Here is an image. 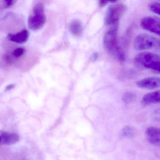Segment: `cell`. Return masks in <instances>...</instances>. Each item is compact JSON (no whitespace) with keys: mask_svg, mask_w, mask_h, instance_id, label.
Masks as SVG:
<instances>
[{"mask_svg":"<svg viewBox=\"0 0 160 160\" xmlns=\"http://www.w3.org/2000/svg\"><path fill=\"white\" fill-rule=\"evenodd\" d=\"M17 0H4V6L6 8H10L14 5Z\"/></svg>","mask_w":160,"mask_h":160,"instance_id":"18","label":"cell"},{"mask_svg":"<svg viewBox=\"0 0 160 160\" xmlns=\"http://www.w3.org/2000/svg\"><path fill=\"white\" fill-rule=\"evenodd\" d=\"M25 52V50L24 48H18L14 51L13 54L15 58H19V57H21V56L24 55Z\"/></svg>","mask_w":160,"mask_h":160,"instance_id":"17","label":"cell"},{"mask_svg":"<svg viewBox=\"0 0 160 160\" xmlns=\"http://www.w3.org/2000/svg\"><path fill=\"white\" fill-rule=\"evenodd\" d=\"M153 116H154V118L157 121L160 122V108H158L154 110L153 112Z\"/></svg>","mask_w":160,"mask_h":160,"instance_id":"19","label":"cell"},{"mask_svg":"<svg viewBox=\"0 0 160 160\" xmlns=\"http://www.w3.org/2000/svg\"><path fill=\"white\" fill-rule=\"evenodd\" d=\"M159 1H160V0H159Z\"/></svg>","mask_w":160,"mask_h":160,"instance_id":"24","label":"cell"},{"mask_svg":"<svg viewBox=\"0 0 160 160\" xmlns=\"http://www.w3.org/2000/svg\"><path fill=\"white\" fill-rule=\"evenodd\" d=\"M137 86L141 88L152 89L160 88V78L158 77H149L138 81Z\"/></svg>","mask_w":160,"mask_h":160,"instance_id":"7","label":"cell"},{"mask_svg":"<svg viewBox=\"0 0 160 160\" xmlns=\"http://www.w3.org/2000/svg\"><path fill=\"white\" fill-rule=\"evenodd\" d=\"M98 54H97V53H94V54H93V60H95L97 59V58H98Z\"/></svg>","mask_w":160,"mask_h":160,"instance_id":"22","label":"cell"},{"mask_svg":"<svg viewBox=\"0 0 160 160\" xmlns=\"http://www.w3.org/2000/svg\"><path fill=\"white\" fill-rule=\"evenodd\" d=\"M133 47L135 50L138 51L160 48V41L152 35L141 33L135 38Z\"/></svg>","mask_w":160,"mask_h":160,"instance_id":"2","label":"cell"},{"mask_svg":"<svg viewBox=\"0 0 160 160\" xmlns=\"http://www.w3.org/2000/svg\"><path fill=\"white\" fill-rule=\"evenodd\" d=\"M134 133L133 129L130 126H126L122 130L121 135L123 137H130Z\"/></svg>","mask_w":160,"mask_h":160,"instance_id":"14","label":"cell"},{"mask_svg":"<svg viewBox=\"0 0 160 160\" xmlns=\"http://www.w3.org/2000/svg\"><path fill=\"white\" fill-rule=\"evenodd\" d=\"M146 136L147 140L151 144L160 145V128L153 126L148 127L146 130Z\"/></svg>","mask_w":160,"mask_h":160,"instance_id":"8","label":"cell"},{"mask_svg":"<svg viewBox=\"0 0 160 160\" xmlns=\"http://www.w3.org/2000/svg\"><path fill=\"white\" fill-rule=\"evenodd\" d=\"M126 6L123 4L111 5L107 11L105 18V24L106 26H112L118 22L119 20L126 10Z\"/></svg>","mask_w":160,"mask_h":160,"instance_id":"4","label":"cell"},{"mask_svg":"<svg viewBox=\"0 0 160 160\" xmlns=\"http://www.w3.org/2000/svg\"><path fill=\"white\" fill-rule=\"evenodd\" d=\"M142 102L144 105L160 103V90L150 92L144 95Z\"/></svg>","mask_w":160,"mask_h":160,"instance_id":"10","label":"cell"},{"mask_svg":"<svg viewBox=\"0 0 160 160\" xmlns=\"http://www.w3.org/2000/svg\"><path fill=\"white\" fill-rule=\"evenodd\" d=\"M140 26L144 30L160 36V18L155 16L144 18L140 21Z\"/></svg>","mask_w":160,"mask_h":160,"instance_id":"6","label":"cell"},{"mask_svg":"<svg viewBox=\"0 0 160 160\" xmlns=\"http://www.w3.org/2000/svg\"><path fill=\"white\" fill-rule=\"evenodd\" d=\"M148 69H151L160 73V60L152 62L151 64H150Z\"/></svg>","mask_w":160,"mask_h":160,"instance_id":"16","label":"cell"},{"mask_svg":"<svg viewBox=\"0 0 160 160\" xmlns=\"http://www.w3.org/2000/svg\"><path fill=\"white\" fill-rule=\"evenodd\" d=\"M46 21V18L45 14L44 5L41 3L36 4L28 18L29 28L33 31L40 29L44 26Z\"/></svg>","mask_w":160,"mask_h":160,"instance_id":"3","label":"cell"},{"mask_svg":"<svg viewBox=\"0 0 160 160\" xmlns=\"http://www.w3.org/2000/svg\"><path fill=\"white\" fill-rule=\"evenodd\" d=\"M29 37V32L27 30H23L16 34L9 33L7 39L12 42L18 44H24L27 42Z\"/></svg>","mask_w":160,"mask_h":160,"instance_id":"9","label":"cell"},{"mask_svg":"<svg viewBox=\"0 0 160 160\" xmlns=\"http://www.w3.org/2000/svg\"><path fill=\"white\" fill-rule=\"evenodd\" d=\"M69 29L70 32L72 35L77 37L80 36L83 31L81 22L78 20H74L72 21L69 26Z\"/></svg>","mask_w":160,"mask_h":160,"instance_id":"12","label":"cell"},{"mask_svg":"<svg viewBox=\"0 0 160 160\" xmlns=\"http://www.w3.org/2000/svg\"><path fill=\"white\" fill-rule=\"evenodd\" d=\"M136 95L132 92H127L124 93L122 96V100L126 103L132 102L136 99Z\"/></svg>","mask_w":160,"mask_h":160,"instance_id":"13","label":"cell"},{"mask_svg":"<svg viewBox=\"0 0 160 160\" xmlns=\"http://www.w3.org/2000/svg\"><path fill=\"white\" fill-rule=\"evenodd\" d=\"M19 136L16 133H10L6 132L1 133L2 144L7 145H12L19 140Z\"/></svg>","mask_w":160,"mask_h":160,"instance_id":"11","label":"cell"},{"mask_svg":"<svg viewBox=\"0 0 160 160\" xmlns=\"http://www.w3.org/2000/svg\"><path fill=\"white\" fill-rule=\"evenodd\" d=\"M160 60V57L150 52H142L138 54L134 59V62L139 69H148L150 64L153 62Z\"/></svg>","mask_w":160,"mask_h":160,"instance_id":"5","label":"cell"},{"mask_svg":"<svg viewBox=\"0 0 160 160\" xmlns=\"http://www.w3.org/2000/svg\"><path fill=\"white\" fill-rule=\"evenodd\" d=\"M109 2V0H99V6L100 7H103Z\"/></svg>","mask_w":160,"mask_h":160,"instance_id":"20","label":"cell"},{"mask_svg":"<svg viewBox=\"0 0 160 160\" xmlns=\"http://www.w3.org/2000/svg\"><path fill=\"white\" fill-rule=\"evenodd\" d=\"M149 9L151 12L160 16V3L152 2L149 5Z\"/></svg>","mask_w":160,"mask_h":160,"instance_id":"15","label":"cell"},{"mask_svg":"<svg viewBox=\"0 0 160 160\" xmlns=\"http://www.w3.org/2000/svg\"><path fill=\"white\" fill-rule=\"evenodd\" d=\"M14 87V85H9V86H8V87L6 88V90H10L13 88Z\"/></svg>","mask_w":160,"mask_h":160,"instance_id":"21","label":"cell"},{"mask_svg":"<svg viewBox=\"0 0 160 160\" xmlns=\"http://www.w3.org/2000/svg\"><path fill=\"white\" fill-rule=\"evenodd\" d=\"M109 2H111V3H115V2H118V0H109Z\"/></svg>","mask_w":160,"mask_h":160,"instance_id":"23","label":"cell"},{"mask_svg":"<svg viewBox=\"0 0 160 160\" xmlns=\"http://www.w3.org/2000/svg\"><path fill=\"white\" fill-rule=\"evenodd\" d=\"M118 22L112 25L103 38V44L107 52L119 62L125 61V52L120 45L118 38Z\"/></svg>","mask_w":160,"mask_h":160,"instance_id":"1","label":"cell"}]
</instances>
